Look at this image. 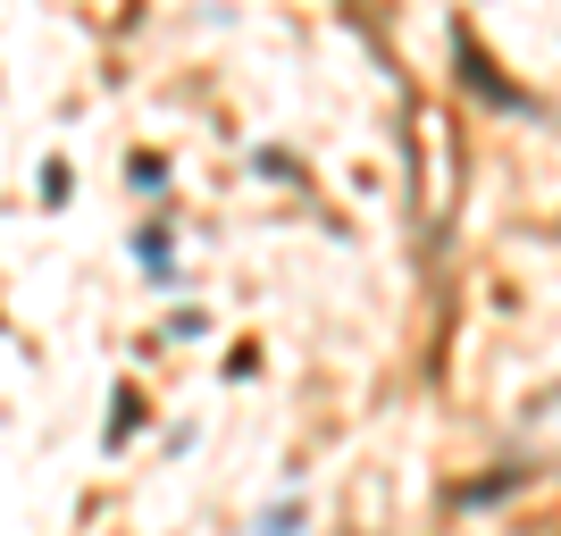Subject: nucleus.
<instances>
[{"instance_id": "7ed1b4c3", "label": "nucleus", "mask_w": 561, "mask_h": 536, "mask_svg": "<svg viewBox=\"0 0 561 536\" xmlns=\"http://www.w3.org/2000/svg\"><path fill=\"white\" fill-rule=\"evenodd\" d=\"M260 536H302V503H277V512L260 520Z\"/></svg>"}, {"instance_id": "f03ea898", "label": "nucleus", "mask_w": 561, "mask_h": 536, "mask_svg": "<svg viewBox=\"0 0 561 536\" xmlns=\"http://www.w3.org/2000/svg\"><path fill=\"white\" fill-rule=\"evenodd\" d=\"M142 427V395H117V411H110V444H126Z\"/></svg>"}, {"instance_id": "f257e3e1", "label": "nucleus", "mask_w": 561, "mask_h": 536, "mask_svg": "<svg viewBox=\"0 0 561 536\" xmlns=\"http://www.w3.org/2000/svg\"><path fill=\"white\" fill-rule=\"evenodd\" d=\"M461 76H469V84H478L486 101H503V110H528V93H512V84L494 76V59H486L478 43H469V34H461Z\"/></svg>"}]
</instances>
